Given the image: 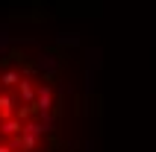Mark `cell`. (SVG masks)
Wrapping results in <instances>:
<instances>
[{"instance_id":"cell-1","label":"cell","mask_w":156,"mask_h":152,"mask_svg":"<svg viewBox=\"0 0 156 152\" xmlns=\"http://www.w3.org/2000/svg\"><path fill=\"white\" fill-rule=\"evenodd\" d=\"M91 59L77 35L0 26V152H88Z\"/></svg>"}]
</instances>
